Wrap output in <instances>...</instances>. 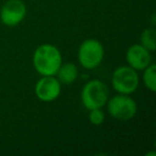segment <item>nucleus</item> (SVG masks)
I'll use <instances>...</instances> for the list:
<instances>
[{
    "label": "nucleus",
    "instance_id": "12",
    "mask_svg": "<svg viewBox=\"0 0 156 156\" xmlns=\"http://www.w3.org/2000/svg\"><path fill=\"white\" fill-rule=\"evenodd\" d=\"M89 121L92 125H102L105 122V112L103 111V108H95L89 110Z\"/></svg>",
    "mask_w": 156,
    "mask_h": 156
},
{
    "label": "nucleus",
    "instance_id": "13",
    "mask_svg": "<svg viewBox=\"0 0 156 156\" xmlns=\"http://www.w3.org/2000/svg\"><path fill=\"white\" fill-rule=\"evenodd\" d=\"M147 155H152V156H155L156 155V153L155 152H149V153H147Z\"/></svg>",
    "mask_w": 156,
    "mask_h": 156
},
{
    "label": "nucleus",
    "instance_id": "7",
    "mask_svg": "<svg viewBox=\"0 0 156 156\" xmlns=\"http://www.w3.org/2000/svg\"><path fill=\"white\" fill-rule=\"evenodd\" d=\"M27 7L22 0H8L0 9V20L8 27H15L25 20Z\"/></svg>",
    "mask_w": 156,
    "mask_h": 156
},
{
    "label": "nucleus",
    "instance_id": "5",
    "mask_svg": "<svg viewBox=\"0 0 156 156\" xmlns=\"http://www.w3.org/2000/svg\"><path fill=\"white\" fill-rule=\"evenodd\" d=\"M138 71L128 65H122L113 71L111 76V85L115 92L120 94L132 95L139 87Z\"/></svg>",
    "mask_w": 156,
    "mask_h": 156
},
{
    "label": "nucleus",
    "instance_id": "2",
    "mask_svg": "<svg viewBox=\"0 0 156 156\" xmlns=\"http://www.w3.org/2000/svg\"><path fill=\"white\" fill-rule=\"evenodd\" d=\"M80 98L83 107L88 110L104 108L109 98V88L100 79H91L81 89Z\"/></svg>",
    "mask_w": 156,
    "mask_h": 156
},
{
    "label": "nucleus",
    "instance_id": "3",
    "mask_svg": "<svg viewBox=\"0 0 156 156\" xmlns=\"http://www.w3.org/2000/svg\"><path fill=\"white\" fill-rule=\"evenodd\" d=\"M105 57V48L96 39H87L79 45L77 60L81 67L91 71L102 64Z\"/></svg>",
    "mask_w": 156,
    "mask_h": 156
},
{
    "label": "nucleus",
    "instance_id": "4",
    "mask_svg": "<svg viewBox=\"0 0 156 156\" xmlns=\"http://www.w3.org/2000/svg\"><path fill=\"white\" fill-rule=\"evenodd\" d=\"M107 111L111 118L119 121H129L138 111L136 101L127 94H115L107 101Z\"/></svg>",
    "mask_w": 156,
    "mask_h": 156
},
{
    "label": "nucleus",
    "instance_id": "10",
    "mask_svg": "<svg viewBox=\"0 0 156 156\" xmlns=\"http://www.w3.org/2000/svg\"><path fill=\"white\" fill-rule=\"evenodd\" d=\"M140 44L151 52H154L156 49V30L153 26L145 28L141 32Z\"/></svg>",
    "mask_w": 156,
    "mask_h": 156
},
{
    "label": "nucleus",
    "instance_id": "1",
    "mask_svg": "<svg viewBox=\"0 0 156 156\" xmlns=\"http://www.w3.org/2000/svg\"><path fill=\"white\" fill-rule=\"evenodd\" d=\"M62 62L60 49L52 44H42L33 52V67L41 76H56Z\"/></svg>",
    "mask_w": 156,
    "mask_h": 156
},
{
    "label": "nucleus",
    "instance_id": "8",
    "mask_svg": "<svg viewBox=\"0 0 156 156\" xmlns=\"http://www.w3.org/2000/svg\"><path fill=\"white\" fill-rule=\"evenodd\" d=\"M125 60L128 66L136 71H143L152 63V52L141 44H133L126 50Z\"/></svg>",
    "mask_w": 156,
    "mask_h": 156
},
{
    "label": "nucleus",
    "instance_id": "9",
    "mask_svg": "<svg viewBox=\"0 0 156 156\" xmlns=\"http://www.w3.org/2000/svg\"><path fill=\"white\" fill-rule=\"evenodd\" d=\"M79 76L78 66L73 62H65L60 65L56 77L62 85H72L77 80Z\"/></svg>",
    "mask_w": 156,
    "mask_h": 156
},
{
    "label": "nucleus",
    "instance_id": "6",
    "mask_svg": "<svg viewBox=\"0 0 156 156\" xmlns=\"http://www.w3.org/2000/svg\"><path fill=\"white\" fill-rule=\"evenodd\" d=\"M62 91V83L56 76H42L34 86V93L37 100L44 103L56 101Z\"/></svg>",
    "mask_w": 156,
    "mask_h": 156
},
{
    "label": "nucleus",
    "instance_id": "11",
    "mask_svg": "<svg viewBox=\"0 0 156 156\" xmlns=\"http://www.w3.org/2000/svg\"><path fill=\"white\" fill-rule=\"evenodd\" d=\"M142 81L144 83L145 88L151 92L156 91V66L153 62L143 69Z\"/></svg>",
    "mask_w": 156,
    "mask_h": 156
}]
</instances>
